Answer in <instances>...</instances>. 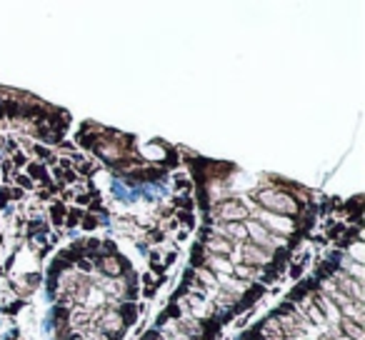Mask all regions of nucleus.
<instances>
[{
	"instance_id": "f257e3e1",
	"label": "nucleus",
	"mask_w": 365,
	"mask_h": 340,
	"mask_svg": "<svg viewBox=\"0 0 365 340\" xmlns=\"http://www.w3.org/2000/svg\"><path fill=\"white\" fill-rule=\"evenodd\" d=\"M258 200L260 205H263L265 210H270L273 215H283V218H293L295 213H298V203H295V198L290 193H285V190H260L258 193Z\"/></svg>"
},
{
	"instance_id": "f03ea898",
	"label": "nucleus",
	"mask_w": 365,
	"mask_h": 340,
	"mask_svg": "<svg viewBox=\"0 0 365 340\" xmlns=\"http://www.w3.org/2000/svg\"><path fill=\"white\" fill-rule=\"evenodd\" d=\"M218 215L225 218V223H240L248 215V208L238 200H225L223 205H218Z\"/></svg>"
},
{
	"instance_id": "7ed1b4c3",
	"label": "nucleus",
	"mask_w": 365,
	"mask_h": 340,
	"mask_svg": "<svg viewBox=\"0 0 365 340\" xmlns=\"http://www.w3.org/2000/svg\"><path fill=\"white\" fill-rule=\"evenodd\" d=\"M245 230H248V238H253V245H258V248H270V245L275 243L273 235H270L268 230L258 223V220H253V223L245 225Z\"/></svg>"
},
{
	"instance_id": "20e7f679",
	"label": "nucleus",
	"mask_w": 365,
	"mask_h": 340,
	"mask_svg": "<svg viewBox=\"0 0 365 340\" xmlns=\"http://www.w3.org/2000/svg\"><path fill=\"white\" fill-rule=\"evenodd\" d=\"M263 225L268 233H290L293 230V223L283 215H273V213H263Z\"/></svg>"
},
{
	"instance_id": "39448f33",
	"label": "nucleus",
	"mask_w": 365,
	"mask_h": 340,
	"mask_svg": "<svg viewBox=\"0 0 365 340\" xmlns=\"http://www.w3.org/2000/svg\"><path fill=\"white\" fill-rule=\"evenodd\" d=\"M96 148H98V155H101L106 163H118L123 155H125V150H123V148L118 145V143H110V140L101 143V145H96Z\"/></svg>"
},
{
	"instance_id": "423d86ee",
	"label": "nucleus",
	"mask_w": 365,
	"mask_h": 340,
	"mask_svg": "<svg viewBox=\"0 0 365 340\" xmlns=\"http://www.w3.org/2000/svg\"><path fill=\"white\" fill-rule=\"evenodd\" d=\"M243 258L248 260V263H255V265H263L270 260V253L263 248H258V245H245L243 248Z\"/></svg>"
},
{
	"instance_id": "0eeeda50",
	"label": "nucleus",
	"mask_w": 365,
	"mask_h": 340,
	"mask_svg": "<svg viewBox=\"0 0 365 340\" xmlns=\"http://www.w3.org/2000/svg\"><path fill=\"white\" fill-rule=\"evenodd\" d=\"M283 335H285V330H283V325H280L278 318L265 320V325H263V338L265 340H283Z\"/></svg>"
},
{
	"instance_id": "6e6552de",
	"label": "nucleus",
	"mask_w": 365,
	"mask_h": 340,
	"mask_svg": "<svg viewBox=\"0 0 365 340\" xmlns=\"http://www.w3.org/2000/svg\"><path fill=\"white\" fill-rule=\"evenodd\" d=\"M205 248L213 250V253L220 255V258H225V255L230 253V243L225 238H218V235H210V238H205Z\"/></svg>"
},
{
	"instance_id": "1a4fd4ad",
	"label": "nucleus",
	"mask_w": 365,
	"mask_h": 340,
	"mask_svg": "<svg viewBox=\"0 0 365 340\" xmlns=\"http://www.w3.org/2000/svg\"><path fill=\"white\" fill-rule=\"evenodd\" d=\"M101 270H103L106 275H110V278H118V275L123 273L120 260H118L115 255H106V258L101 260Z\"/></svg>"
},
{
	"instance_id": "9d476101",
	"label": "nucleus",
	"mask_w": 365,
	"mask_h": 340,
	"mask_svg": "<svg viewBox=\"0 0 365 340\" xmlns=\"http://www.w3.org/2000/svg\"><path fill=\"white\" fill-rule=\"evenodd\" d=\"M225 233H228V238H233V240H245V238H248V230H245L243 223H225L223 225V235Z\"/></svg>"
},
{
	"instance_id": "9b49d317",
	"label": "nucleus",
	"mask_w": 365,
	"mask_h": 340,
	"mask_svg": "<svg viewBox=\"0 0 365 340\" xmlns=\"http://www.w3.org/2000/svg\"><path fill=\"white\" fill-rule=\"evenodd\" d=\"M340 328L345 330V335H348V338H353V340H360V338H363V325L353 323V320L343 318V320H340Z\"/></svg>"
},
{
	"instance_id": "f8f14e48",
	"label": "nucleus",
	"mask_w": 365,
	"mask_h": 340,
	"mask_svg": "<svg viewBox=\"0 0 365 340\" xmlns=\"http://www.w3.org/2000/svg\"><path fill=\"white\" fill-rule=\"evenodd\" d=\"M143 155H145L148 160H163V158H165V148L150 143V145H143Z\"/></svg>"
},
{
	"instance_id": "ddd939ff",
	"label": "nucleus",
	"mask_w": 365,
	"mask_h": 340,
	"mask_svg": "<svg viewBox=\"0 0 365 340\" xmlns=\"http://www.w3.org/2000/svg\"><path fill=\"white\" fill-rule=\"evenodd\" d=\"M208 265L215 270H220V275H230L233 273V268H230V263L225 258H220V255H213V258H208Z\"/></svg>"
},
{
	"instance_id": "4468645a",
	"label": "nucleus",
	"mask_w": 365,
	"mask_h": 340,
	"mask_svg": "<svg viewBox=\"0 0 365 340\" xmlns=\"http://www.w3.org/2000/svg\"><path fill=\"white\" fill-rule=\"evenodd\" d=\"M103 325H106L108 330H113V333H115V330L123 325V315H118V313H108V315H106V320H103Z\"/></svg>"
},
{
	"instance_id": "2eb2a0df",
	"label": "nucleus",
	"mask_w": 365,
	"mask_h": 340,
	"mask_svg": "<svg viewBox=\"0 0 365 340\" xmlns=\"http://www.w3.org/2000/svg\"><path fill=\"white\" fill-rule=\"evenodd\" d=\"M233 273L238 275V278H253L255 268H250V265H238V268H233Z\"/></svg>"
},
{
	"instance_id": "dca6fc26",
	"label": "nucleus",
	"mask_w": 365,
	"mask_h": 340,
	"mask_svg": "<svg viewBox=\"0 0 365 340\" xmlns=\"http://www.w3.org/2000/svg\"><path fill=\"white\" fill-rule=\"evenodd\" d=\"M200 280H203V283H208V285H215V283H218V280H215L213 275L208 273V270H200Z\"/></svg>"
},
{
	"instance_id": "f3484780",
	"label": "nucleus",
	"mask_w": 365,
	"mask_h": 340,
	"mask_svg": "<svg viewBox=\"0 0 365 340\" xmlns=\"http://www.w3.org/2000/svg\"><path fill=\"white\" fill-rule=\"evenodd\" d=\"M310 320H315V323H323V315H320V310L318 308H310Z\"/></svg>"
},
{
	"instance_id": "a211bd4d",
	"label": "nucleus",
	"mask_w": 365,
	"mask_h": 340,
	"mask_svg": "<svg viewBox=\"0 0 365 340\" xmlns=\"http://www.w3.org/2000/svg\"><path fill=\"white\" fill-rule=\"evenodd\" d=\"M148 340H155V338H148Z\"/></svg>"
}]
</instances>
